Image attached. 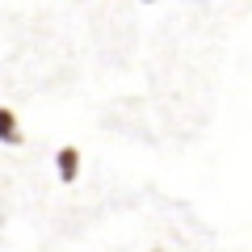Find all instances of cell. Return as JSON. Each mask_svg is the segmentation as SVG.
<instances>
[{
  "instance_id": "3957f363",
  "label": "cell",
  "mask_w": 252,
  "mask_h": 252,
  "mask_svg": "<svg viewBox=\"0 0 252 252\" xmlns=\"http://www.w3.org/2000/svg\"><path fill=\"white\" fill-rule=\"evenodd\" d=\"M143 4H156V0H143Z\"/></svg>"
},
{
  "instance_id": "7a4b0ae2",
  "label": "cell",
  "mask_w": 252,
  "mask_h": 252,
  "mask_svg": "<svg viewBox=\"0 0 252 252\" xmlns=\"http://www.w3.org/2000/svg\"><path fill=\"white\" fill-rule=\"evenodd\" d=\"M55 172H59V181H76L80 177V152L76 147H59L55 152Z\"/></svg>"
},
{
  "instance_id": "6da1fadb",
  "label": "cell",
  "mask_w": 252,
  "mask_h": 252,
  "mask_svg": "<svg viewBox=\"0 0 252 252\" xmlns=\"http://www.w3.org/2000/svg\"><path fill=\"white\" fill-rule=\"evenodd\" d=\"M0 143H4V147H21V143H26L17 114H13V109H4V105H0Z\"/></svg>"
}]
</instances>
